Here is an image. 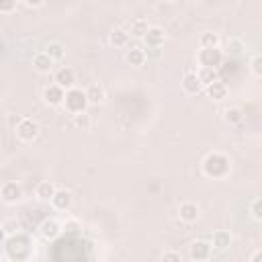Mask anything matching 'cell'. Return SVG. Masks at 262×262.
<instances>
[{
    "mask_svg": "<svg viewBox=\"0 0 262 262\" xmlns=\"http://www.w3.org/2000/svg\"><path fill=\"white\" fill-rule=\"evenodd\" d=\"M72 203H74L72 192H70V190H59V188H57V192H55L53 199H51V205H53L57 211H68V209L72 207Z\"/></svg>",
    "mask_w": 262,
    "mask_h": 262,
    "instance_id": "cell-13",
    "label": "cell"
},
{
    "mask_svg": "<svg viewBox=\"0 0 262 262\" xmlns=\"http://www.w3.org/2000/svg\"><path fill=\"white\" fill-rule=\"evenodd\" d=\"M4 246H6V254L12 260H25V258H29L31 239L27 235H23L20 231L14 233V235H10V237H4Z\"/></svg>",
    "mask_w": 262,
    "mask_h": 262,
    "instance_id": "cell-2",
    "label": "cell"
},
{
    "mask_svg": "<svg viewBox=\"0 0 262 262\" xmlns=\"http://www.w3.org/2000/svg\"><path fill=\"white\" fill-rule=\"evenodd\" d=\"M25 4H27V6H31V8H37V6H43V4H45V0H25Z\"/></svg>",
    "mask_w": 262,
    "mask_h": 262,
    "instance_id": "cell-35",
    "label": "cell"
},
{
    "mask_svg": "<svg viewBox=\"0 0 262 262\" xmlns=\"http://www.w3.org/2000/svg\"><path fill=\"white\" fill-rule=\"evenodd\" d=\"M211 246L213 244H209L205 239H194L190 244V248H188V256L192 260H207L211 256Z\"/></svg>",
    "mask_w": 262,
    "mask_h": 262,
    "instance_id": "cell-9",
    "label": "cell"
},
{
    "mask_svg": "<svg viewBox=\"0 0 262 262\" xmlns=\"http://www.w3.org/2000/svg\"><path fill=\"white\" fill-rule=\"evenodd\" d=\"M223 119H225V123H229V125H237V123H242L244 113H242L239 106H229V108H225Z\"/></svg>",
    "mask_w": 262,
    "mask_h": 262,
    "instance_id": "cell-24",
    "label": "cell"
},
{
    "mask_svg": "<svg viewBox=\"0 0 262 262\" xmlns=\"http://www.w3.org/2000/svg\"><path fill=\"white\" fill-rule=\"evenodd\" d=\"M250 260H252V262H262V250H258V252H254V254L250 256Z\"/></svg>",
    "mask_w": 262,
    "mask_h": 262,
    "instance_id": "cell-36",
    "label": "cell"
},
{
    "mask_svg": "<svg viewBox=\"0 0 262 262\" xmlns=\"http://www.w3.org/2000/svg\"><path fill=\"white\" fill-rule=\"evenodd\" d=\"M205 92H207V96H209V98H213V100H221V98H225V96H227V86H225V82L217 80V82H213V84L205 86Z\"/></svg>",
    "mask_w": 262,
    "mask_h": 262,
    "instance_id": "cell-18",
    "label": "cell"
},
{
    "mask_svg": "<svg viewBox=\"0 0 262 262\" xmlns=\"http://www.w3.org/2000/svg\"><path fill=\"white\" fill-rule=\"evenodd\" d=\"M63 231V225H59L55 219H43L39 225V233L43 239H55Z\"/></svg>",
    "mask_w": 262,
    "mask_h": 262,
    "instance_id": "cell-10",
    "label": "cell"
},
{
    "mask_svg": "<svg viewBox=\"0 0 262 262\" xmlns=\"http://www.w3.org/2000/svg\"><path fill=\"white\" fill-rule=\"evenodd\" d=\"M178 217H180V221H184V223H194V221L199 219V207H196L194 203L186 201V203H182V205L178 207Z\"/></svg>",
    "mask_w": 262,
    "mask_h": 262,
    "instance_id": "cell-12",
    "label": "cell"
},
{
    "mask_svg": "<svg viewBox=\"0 0 262 262\" xmlns=\"http://www.w3.org/2000/svg\"><path fill=\"white\" fill-rule=\"evenodd\" d=\"M86 96H88L90 104H100L104 100V88L100 84H92L86 88Z\"/></svg>",
    "mask_w": 262,
    "mask_h": 262,
    "instance_id": "cell-22",
    "label": "cell"
},
{
    "mask_svg": "<svg viewBox=\"0 0 262 262\" xmlns=\"http://www.w3.org/2000/svg\"><path fill=\"white\" fill-rule=\"evenodd\" d=\"M18 231H20V223L16 219H4L2 221V235L4 237H10V235H14Z\"/></svg>",
    "mask_w": 262,
    "mask_h": 262,
    "instance_id": "cell-26",
    "label": "cell"
},
{
    "mask_svg": "<svg viewBox=\"0 0 262 262\" xmlns=\"http://www.w3.org/2000/svg\"><path fill=\"white\" fill-rule=\"evenodd\" d=\"M147 31H149V25H147L145 18H135V20H131V25H129V33H131L133 37L143 39Z\"/></svg>",
    "mask_w": 262,
    "mask_h": 262,
    "instance_id": "cell-21",
    "label": "cell"
},
{
    "mask_svg": "<svg viewBox=\"0 0 262 262\" xmlns=\"http://www.w3.org/2000/svg\"><path fill=\"white\" fill-rule=\"evenodd\" d=\"M0 196H2V201H4L6 205H10V203H18V201L23 199V188H20L18 182L8 180V182L2 184V188H0Z\"/></svg>",
    "mask_w": 262,
    "mask_h": 262,
    "instance_id": "cell-7",
    "label": "cell"
},
{
    "mask_svg": "<svg viewBox=\"0 0 262 262\" xmlns=\"http://www.w3.org/2000/svg\"><path fill=\"white\" fill-rule=\"evenodd\" d=\"M72 117H74V127H76V129L86 131V129L90 127V117L86 115V111H84V113H78V115H72Z\"/></svg>",
    "mask_w": 262,
    "mask_h": 262,
    "instance_id": "cell-29",
    "label": "cell"
},
{
    "mask_svg": "<svg viewBox=\"0 0 262 262\" xmlns=\"http://www.w3.org/2000/svg\"><path fill=\"white\" fill-rule=\"evenodd\" d=\"M164 2H174V0H164Z\"/></svg>",
    "mask_w": 262,
    "mask_h": 262,
    "instance_id": "cell-37",
    "label": "cell"
},
{
    "mask_svg": "<svg viewBox=\"0 0 262 262\" xmlns=\"http://www.w3.org/2000/svg\"><path fill=\"white\" fill-rule=\"evenodd\" d=\"M250 70H252L254 76L262 78V55H256V57L250 61Z\"/></svg>",
    "mask_w": 262,
    "mask_h": 262,
    "instance_id": "cell-32",
    "label": "cell"
},
{
    "mask_svg": "<svg viewBox=\"0 0 262 262\" xmlns=\"http://www.w3.org/2000/svg\"><path fill=\"white\" fill-rule=\"evenodd\" d=\"M55 192H57V188H55V184H53V182H49V180L39 182V184H37V188H35V196H37L39 201H51Z\"/></svg>",
    "mask_w": 262,
    "mask_h": 262,
    "instance_id": "cell-16",
    "label": "cell"
},
{
    "mask_svg": "<svg viewBox=\"0 0 262 262\" xmlns=\"http://www.w3.org/2000/svg\"><path fill=\"white\" fill-rule=\"evenodd\" d=\"M201 47H219V35L217 33H203L199 37Z\"/></svg>",
    "mask_w": 262,
    "mask_h": 262,
    "instance_id": "cell-27",
    "label": "cell"
},
{
    "mask_svg": "<svg viewBox=\"0 0 262 262\" xmlns=\"http://www.w3.org/2000/svg\"><path fill=\"white\" fill-rule=\"evenodd\" d=\"M88 96H86V90L82 88H70L66 90V100H63V108L70 113V115H78V113H84L86 106H88Z\"/></svg>",
    "mask_w": 262,
    "mask_h": 262,
    "instance_id": "cell-3",
    "label": "cell"
},
{
    "mask_svg": "<svg viewBox=\"0 0 262 262\" xmlns=\"http://www.w3.org/2000/svg\"><path fill=\"white\" fill-rule=\"evenodd\" d=\"M143 41H145L147 47H162L164 41H166V33L160 27H149V31L145 33Z\"/></svg>",
    "mask_w": 262,
    "mask_h": 262,
    "instance_id": "cell-14",
    "label": "cell"
},
{
    "mask_svg": "<svg viewBox=\"0 0 262 262\" xmlns=\"http://www.w3.org/2000/svg\"><path fill=\"white\" fill-rule=\"evenodd\" d=\"M162 260H172V262H180L182 260V256H180V252H164L162 254Z\"/></svg>",
    "mask_w": 262,
    "mask_h": 262,
    "instance_id": "cell-34",
    "label": "cell"
},
{
    "mask_svg": "<svg viewBox=\"0 0 262 262\" xmlns=\"http://www.w3.org/2000/svg\"><path fill=\"white\" fill-rule=\"evenodd\" d=\"M145 51L141 49V47H131L127 53H125V59H127V63L129 66H133V68H141L143 63H145Z\"/></svg>",
    "mask_w": 262,
    "mask_h": 262,
    "instance_id": "cell-17",
    "label": "cell"
},
{
    "mask_svg": "<svg viewBox=\"0 0 262 262\" xmlns=\"http://www.w3.org/2000/svg\"><path fill=\"white\" fill-rule=\"evenodd\" d=\"M196 61L201 68H219L223 61V51L219 47H201L196 53Z\"/></svg>",
    "mask_w": 262,
    "mask_h": 262,
    "instance_id": "cell-4",
    "label": "cell"
},
{
    "mask_svg": "<svg viewBox=\"0 0 262 262\" xmlns=\"http://www.w3.org/2000/svg\"><path fill=\"white\" fill-rule=\"evenodd\" d=\"M250 213H252V217H254L256 221H262V199L252 201V205H250Z\"/></svg>",
    "mask_w": 262,
    "mask_h": 262,
    "instance_id": "cell-31",
    "label": "cell"
},
{
    "mask_svg": "<svg viewBox=\"0 0 262 262\" xmlns=\"http://www.w3.org/2000/svg\"><path fill=\"white\" fill-rule=\"evenodd\" d=\"M80 229H82V223L78 219H70V221L63 223V231L68 235H76V233H80Z\"/></svg>",
    "mask_w": 262,
    "mask_h": 262,
    "instance_id": "cell-30",
    "label": "cell"
},
{
    "mask_svg": "<svg viewBox=\"0 0 262 262\" xmlns=\"http://www.w3.org/2000/svg\"><path fill=\"white\" fill-rule=\"evenodd\" d=\"M53 82H55V84H59L61 88L70 90V88H74V84H76V72H74L72 68L63 66V68H59V70L55 72Z\"/></svg>",
    "mask_w": 262,
    "mask_h": 262,
    "instance_id": "cell-8",
    "label": "cell"
},
{
    "mask_svg": "<svg viewBox=\"0 0 262 262\" xmlns=\"http://www.w3.org/2000/svg\"><path fill=\"white\" fill-rule=\"evenodd\" d=\"M45 53L53 59V61H59V59H63V55H66V49H63V45L61 43H57V41H51V43H47V47H45Z\"/></svg>",
    "mask_w": 262,
    "mask_h": 262,
    "instance_id": "cell-23",
    "label": "cell"
},
{
    "mask_svg": "<svg viewBox=\"0 0 262 262\" xmlns=\"http://www.w3.org/2000/svg\"><path fill=\"white\" fill-rule=\"evenodd\" d=\"M33 68H35L39 74H49V72L53 70V59H51L45 51H41V53H37V55L33 57Z\"/></svg>",
    "mask_w": 262,
    "mask_h": 262,
    "instance_id": "cell-15",
    "label": "cell"
},
{
    "mask_svg": "<svg viewBox=\"0 0 262 262\" xmlns=\"http://www.w3.org/2000/svg\"><path fill=\"white\" fill-rule=\"evenodd\" d=\"M43 100H45V104H49V106H59V104H63V100H66V88H61L59 84H49L45 90H43Z\"/></svg>",
    "mask_w": 262,
    "mask_h": 262,
    "instance_id": "cell-6",
    "label": "cell"
},
{
    "mask_svg": "<svg viewBox=\"0 0 262 262\" xmlns=\"http://www.w3.org/2000/svg\"><path fill=\"white\" fill-rule=\"evenodd\" d=\"M231 244V235L227 233V231H215L213 233V248H217V250H225L227 246Z\"/></svg>",
    "mask_w": 262,
    "mask_h": 262,
    "instance_id": "cell-25",
    "label": "cell"
},
{
    "mask_svg": "<svg viewBox=\"0 0 262 262\" xmlns=\"http://www.w3.org/2000/svg\"><path fill=\"white\" fill-rule=\"evenodd\" d=\"M14 133L20 141H33L39 135V123L29 119V117H23V119H18V123L14 127Z\"/></svg>",
    "mask_w": 262,
    "mask_h": 262,
    "instance_id": "cell-5",
    "label": "cell"
},
{
    "mask_svg": "<svg viewBox=\"0 0 262 262\" xmlns=\"http://www.w3.org/2000/svg\"><path fill=\"white\" fill-rule=\"evenodd\" d=\"M108 43H111L113 47H125V45L129 43V33H127L125 29H115V31H111V35H108Z\"/></svg>",
    "mask_w": 262,
    "mask_h": 262,
    "instance_id": "cell-19",
    "label": "cell"
},
{
    "mask_svg": "<svg viewBox=\"0 0 262 262\" xmlns=\"http://www.w3.org/2000/svg\"><path fill=\"white\" fill-rule=\"evenodd\" d=\"M16 10V0H0V12L2 14H10Z\"/></svg>",
    "mask_w": 262,
    "mask_h": 262,
    "instance_id": "cell-33",
    "label": "cell"
},
{
    "mask_svg": "<svg viewBox=\"0 0 262 262\" xmlns=\"http://www.w3.org/2000/svg\"><path fill=\"white\" fill-rule=\"evenodd\" d=\"M201 170L207 178H213V180H221L225 178L229 172H231V162L225 154L221 151H211L205 156V160L201 162Z\"/></svg>",
    "mask_w": 262,
    "mask_h": 262,
    "instance_id": "cell-1",
    "label": "cell"
},
{
    "mask_svg": "<svg viewBox=\"0 0 262 262\" xmlns=\"http://www.w3.org/2000/svg\"><path fill=\"white\" fill-rule=\"evenodd\" d=\"M227 51H229L231 55H242V51H244V41H242L239 37L227 39Z\"/></svg>",
    "mask_w": 262,
    "mask_h": 262,
    "instance_id": "cell-28",
    "label": "cell"
},
{
    "mask_svg": "<svg viewBox=\"0 0 262 262\" xmlns=\"http://www.w3.org/2000/svg\"><path fill=\"white\" fill-rule=\"evenodd\" d=\"M180 84H182V90L186 94H199L201 88H203V82L199 80V74L196 72H184Z\"/></svg>",
    "mask_w": 262,
    "mask_h": 262,
    "instance_id": "cell-11",
    "label": "cell"
},
{
    "mask_svg": "<svg viewBox=\"0 0 262 262\" xmlns=\"http://www.w3.org/2000/svg\"><path fill=\"white\" fill-rule=\"evenodd\" d=\"M199 80L203 82V86H209V84H213V82H217V80H221L219 78V72H217V68H199Z\"/></svg>",
    "mask_w": 262,
    "mask_h": 262,
    "instance_id": "cell-20",
    "label": "cell"
}]
</instances>
